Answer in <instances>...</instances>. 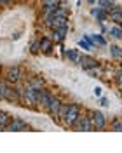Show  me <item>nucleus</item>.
<instances>
[{
	"mask_svg": "<svg viewBox=\"0 0 122 153\" xmlns=\"http://www.w3.org/2000/svg\"><path fill=\"white\" fill-rule=\"evenodd\" d=\"M30 52H31V54H38V52H40V38H35V40L31 42Z\"/></svg>",
	"mask_w": 122,
	"mask_h": 153,
	"instance_id": "nucleus-18",
	"label": "nucleus"
},
{
	"mask_svg": "<svg viewBox=\"0 0 122 153\" xmlns=\"http://www.w3.org/2000/svg\"><path fill=\"white\" fill-rule=\"evenodd\" d=\"M98 4H100V7H101V9H105L106 12H108V10H110V7H112V2H110V0H98Z\"/></svg>",
	"mask_w": 122,
	"mask_h": 153,
	"instance_id": "nucleus-24",
	"label": "nucleus"
},
{
	"mask_svg": "<svg viewBox=\"0 0 122 153\" xmlns=\"http://www.w3.org/2000/svg\"><path fill=\"white\" fill-rule=\"evenodd\" d=\"M115 82H117V85L119 87L122 85V71H119V73L115 75Z\"/></svg>",
	"mask_w": 122,
	"mask_h": 153,
	"instance_id": "nucleus-27",
	"label": "nucleus"
},
{
	"mask_svg": "<svg viewBox=\"0 0 122 153\" xmlns=\"http://www.w3.org/2000/svg\"><path fill=\"white\" fill-rule=\"evenodd\" d=\"M110 54H112V57H115V59H122V49L119 47V45H112V47H110Z\"/></svg>",
	"mask_w": 122,
	"mask_h": 153,
	"instance_id": "nucleus-17",
	"label": "nucleus"
},
{
	"mask_svg": "<svg viewBox=\"0 0 122 153\" xmlns=\"http://www.w3.org/2000/svg\"><path fill=\"white\" fill-rule=\"evenodd\" d=\"M61 4L58 2V0H44V4H42V7H59Z\"/></svg>",
	"mask_w": 122,
	"mask_h": 153,
	"instance_id": "nucleus-25",
	"label": "nucleus"
},
{
	"mask_svg": "<svg viewBox=\"0 0 122 153\" xmlns=\"http://www.w3.org/2000/svg\"><path fill=\"white\" fill-rule=\"evenodd\" d=\"M56 33H58V38L63 40V38L66 37V33H68V26H61V28H58Z\"/></svg>",
	"mask_w": 122,
	"mask_h": 153,
	"instance_id": "nucleus-23",
	"label": "nucleus"
},
{
	"mask_svg": "<svg viewBox=\"0 0 122 153\" xmlns=\"http://www.w3.org/2000/svg\"><path fill=\"white\" fill-rule=\"evenodd\" d=\"M91 40H93V44H98V45H106V40L101 35H93Z\"/></svg>",
	"mask_w": 122,
	"mask_h": 153,
	"instance_id": "nucleus-21",
	"label": "nucleus"
},
{
	"mask_svg": "<svg viewBox=\"0 0 122 153\" xmlns=\"http://www.w3.org/2000/svg\"><path fill=\"white\" fill-rule=\"evenodd\" d=\"M51 97H52L51 91L40 89V91H37V105H38V106H42V108L46 110L47 105H49V101H51Z\"/></svg>",
	"mask_w": 122,
	"mask_h": 153,
	"instance_id": "nucleus-8",
	"label": "nucleus"
},
{
	"mask_svg": "<svg viewBox=\"0 0 122 153\" xmlns=\"http://www.w3.org/2000/svg\"><path fill=\"white\" fill-rule=\"evenodd\" d=\"M58 2H59V4H63V2H65V0H58Z\"/></svg>",
	"mask_w": 122,
	"mask_h": 153,
	"instance_id": "nucleus-31",
	"label": "nucleus"
},
{
	"mask_svg": "<svg viewBox=\"0 0 122 153\" xmlns=\"http://www.w3.org/2000/svg\"><path fill=\"white\" fill-rule=\"evenodd\" d=\"M5 131L7 132H19V131H30V125L23 120V118H19V117H14V118H10V122L5 125Z\"/></svg>",
	"mask_w": 122,
	"mask_h": 153,
	"instance_id": "nucleus-5",
	"label": "nucleus"
},
{
	"mask_svg": "<svg viewBox=\"0 0 122 153\" xmlns=\"http://www.w3.org/2000/svg\"><path fill=\"white\" fill-rule=\"evenodd\" d=\"M52 47H54V42L49 37L40 38V51H42L44 54H52Z\"/></svg>",
	"mask_w": 122,
	"mask_h": 153,
	"instance_id": "nucleus-10",
	"label": "nucleus"
},
{
	"mask_svg": "<svg viewBox=\"0 0 122 153\" xmlns=\"http://www.w3.org/2000/svg\"><path fill=\"white\" fill-rule=\"evenodd\" d=\"M101 94H103V89L101 87H94V96L96 97H101Z\"/></svg>",
	"mask_w": 122,
	"mask_h": 153,
	"instance_id": "nucleus-28",
	"label": "nucleus"
},
{
	"mask_svg": "<svg viewBox=\"0 0 122 153\" xmlns=\"http://www.w3.org/2000/svg\"><path fill=\"white\" fill-rule=\"evenodd\" d=\"M79 115H80V105L72 103V105L68 106V111H66L65 118L61 120V125H63L65 129H72V125L75 124V120L79 118Z\"/></svg>",
	"mask_w": 122,
	"mask_h": 153,
	"instance_id": "nucleus-2",
	"label": "nucleus"
},
{
	"mask_svg": "<svg viewBox=\"0 0 122 153\" xmlns=\"http://www.w3.org/2000/svg\"><path fill=\"white\" fill-rule=\"evenodd\" d=\"M121 94H122V85H121Z\"/></svg>",
	"mask_w": 122,
	"mask_h": 153,
	"instance_id": "nucleus-32",
	"label": "nucleus"
},
{
	"mask_svg": "<svg viewBox=\"0 0 122 153\" xmlns=\"http://www.w3.org/2000/svg\"><path fill=\"white\" fill-rule=\"evenodd\" d=\"M4 80L9 84H18L21 80V68L19 66H9L4 71Z\"/></svg>",
	"mask_w": 122,
	"mask_h": 153,
	"instance_id": "nucleus-6",
	"label": "nucleus"
},
{
	"mask_svg": "<svg viewBox=\"0 0 122 153\" xmlns=\"http://www.w3.org/2000/svg\"><path fill=\"white\" fill-rule=\"evenodd\" d=\"M65 56L68 57L72 63H79V61H80V56H79L77 49H66V51H65Z\"/></svg>",
	"mask_w": 122,
	"mask_h": 153,
	"instance_id": "nucleus-14",
	"label": "nucleus"
},
{
	"mask_svg": "<svg viewBox=\"0 0 122 153\" xmlns=\"http://www.w3.org/2000/svg\"><path fill=\"white\" fill-rule=\"evenodd\" d=\"M100 105L101 106H108V99H106V97H100Z\"/></svg>",
	"mask_w": 122,
	"mask_h": 153,
	"instance_id": "nucleus-29",
	"label": "nucleus"
},
{
	"mask_svg": "<svg viewBox=\"0 0 122 153\" xmlns=\"http://www.w3.org/2000/svg\"><path fill=\"white\" fill-rule=\"evenodd\" d=\"M35 105H37V91L25 84L23 91H21V106L35 108Z\"/></svg>",
	"mask_w": 122,
	"mask_h": 153,
	"instance_id": "nucleus-3",
	"label": "nucleus"
},
{
	"mask_svg": "<svg viewBox=\"0 0 122 153\" xmlns=\"http://www.w3.org/2000/svg\"><path fill=\"white\" fill-rule=\"evenodd\" d=\"M56 16L58 18H68V7H58L56 9Z\"/></svg>",
	"mask_w": 122,
	"mask_h": 153,
	"instance_id": "nucleus-22",
	"label": "nucleus"
},
{
	"mask_svg": "<svg viewBox=\"0 0 122 153\" xmlns=\"http://www.w3.org/2000/svg\"><path fill=\"white\" fill-rule=\"evenodd\" d=\"M108 16H110V19H112L115 25H121L122 23V9L121 7H113V9L108 10Z\"/></svg>",
	"mask_w": 122,
	"mask_h": 153,
	"instance_id": "nucleus-12",
	"label": "nucleus"
},
{
	"mask_svg": "<svg viewBox=\"0 0 122 153\" xmlns=\"http://www.w3.org/2000/svg\"><path fill=\"white\" fill-rule=\"evenodd\" d=\"M87 111H89V118H91V124H93V131H103L106 127L105 115L98 110H87Z\"/></svg>",
	"mask_w": 122,
	"mask_h": 153,
	"instance_id": "nucleus-4",
	"label": "nucleus"
},
{
	"mask_svg": "<svg viewBox=\"0 0 122 153\" xmlns=\"http://www.w3.org/2000/svg\"><path fill=\"white\" fill-rule=\"evenodd\" d=\"M72 129L77 132H91L93 131V124H91V118H89V111L84 110V113L80 111L79 118L75 120V124L72 125Z\"/></svg>",
	"mask_w": 122,
	"mask_h": 153,
	"instance_id": "nucleus-1",
	"label": "nucleus"
},
{
	"mask_svg": "<svg viewBox=\"0 0 122 153\" xmlns=\"http://www.w3.org/2000/svg\"><path fill=\"white\" fill-rule=\"evenodd\" d=\"M91 12H93V16H96V18H98V21H100V23H103L105 19H106V16H108V12H106L105 9H101V7L93 9Z\"/></svg>",
	"mask_w": 122,
	"mask_h": 153,
	"instance_id": "nucleus-15",
	"label": "nucleus"
},
{
	"mask_svg": "<svg viewBox=\"0 0 122 153\" xmlns=\"http://www.w3.org/2000/svg\"><path fill=\"white\" fill-rule=\"evenodd\" d=\"M112 131H115V132H122V120L121 118H113Z\"/></svg>",
	"mask_w": 122,
	"mask_h": 153,
	"instance_id": "nucleus-20",
	"label": "nucleus"
},
{
	"mask_svg": "<svg viewBox=\"0 0 122 153\" xmlns=\"http://www.w3.org/2000/svg\"><path fill=\"white\" fill-rule=\"evenodd\" d=\"M61 103H63V101H61L58 96H52V97H51V101H49V105H47L46 111L52 117V120L56 118V113H58V110H59V106H61Z\"/></svg>",
	"mask_w": 122,
	"mask_h": 153,
	"instance_id": "nucleus-7",
	"label": "nucleus"
},
{
	"mask_svg": "<svg viewBox=\"0 0 122 153\" xmlns=\"http://www.w3.org/2000/svg\"><path fill=\"white\" fill-rule=\"evenodd\" d=\"M79 45L84 49V51H91V47H93V44H91V42H87V40H80V42H79Z\"/></svg>",
	"mask_w": 122,
	"mask_h": 153,
	"instance_id": "nucleus-26",
	"label": "nucleus"
},
{
	"mask_svg": "<svg viewBox=\"0 0 122 153\" xmlns=\"http://www.w3.org/2000/svg\"><path fill=\"white\" fill-rule=\"evenodd\" d=\"M10 118H12V117H10V115L7 113V111L0 110V125H4V127H5V125H7V124L10 122Z\"/></svg>",
	"mask_w": 122,
	"mask_h": 153,
	"instance_id": "nucleus-16",
	"label": "nucleus"
},
{
	"mask_svg": "<svg viewBox=\"0 0 122 153\" xmlns=\"http://www.w3.org/2000/svg\"><path fill=\"white\" fill-rule=\"evenodd\" d=\"M10 4H12V0H0V5H7L9 7Z\"/></svg>",
	"mask_w": 122,
	"mask_h": 153,
	"instance_id": "nucleus-30",
	"label": "nucleus"
},
{
	"mask_svg": "<svg viewBox=\"0 0 122 153\" xmlns=\"http://www.w3.org/2000/svg\"><path fill=\"white\" fill-rule=\"evenodd\" d=\"M79 65L84 68V70H89V68L98 66L100 63H98V59H94V57H91V56H80V61H79Z\"/></svg>",
	"mask_w": 122,
	"mask_h": 153,
	"instance_id": "nucleus-9",
	"label": "nucleus"
},
{
	"mask_svg": "<svg viewBox=\"0 0 122 153\" xmlns=\"http://www.w3.org/2000/svg\"><path fill=\"white\" fill-rule=\"evenodd\" d=\"M108 33H110L113 38H122V30H121V26H112V28L108 30Z\"/></svg>",
	"mask_w": 122,
	"mask_h": 153,
	"instance_id": "nucleus-19",
	"label": "nucleus"
},
{
	"mask_svg": "<svg viewBox=\"0 0 122 153\" xmlns=\"http://www.w3.org/2000/svg\"><path fill=\"white\" fill-rule=\"evenodd\" d=\"M26 85H30L31 89H35V91H40V89H44V85H46V80L42 76H33V78H30L28 82H26Z\"/></svg>",
	"mask_w": 122,
	"mask_h": 153,
	"instance_id": "nucleus-11",
	"label": "nucleus"
},
{
	"mask_svg": "<svg viewBox=\"0 0 122 153\" xmlns=\"http://www.w3.org/2000/svg\"><path fill=\"white\" fill-rule=\"evenodd\" d=\"M68 106H70V103H61V106H59V110H58V113H56V118H54V122H59L61 124V120L65 118V115L66 111H68Z\"/></svg>",
	"mask_w": 122,
	"mask_h": 153,
	"instance_id": "nucleus-13",
	"label": "nucleus"
}]
</instances>
